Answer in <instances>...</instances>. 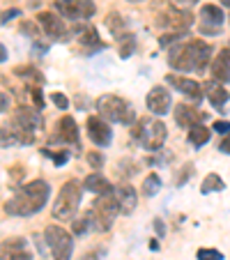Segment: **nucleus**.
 Wrapping results in <instances>:
<instances>
[{"label": "nucleus", "instance_id": "f8f14e48", "mask_svg": "<svg viewBox=\"0 0 230 260\" xmlns=\"http://www.w3.org/2000/svg\"><path fill=\"white\" fill-rule=\"evenodd\" d=\"M145 104H147V111H150V113L163 115V113H168V108H171V92H168L163 85H154V88L147 92Z\"/></svg>", "mask_w": 230, "mask_h": 260}, {"label": "nucleus", "instance_id": "e433bc0d", "mask_svg": "<svg viewBox=\"0 0 230 260\" xmlns=\"http://www.w3.org/2000/svg\"><path fill=\"white\" fill-rule=\"evenodd\" d=\"M81 260H102V251H88Z\"/></svg>", "mask_w": 230, "mask_h": 260}, {"label": "nucleus", "instance_id": "aec40b11", "mask_svg": "<svg viewBox=\"0 0 230 260\" xmlns=\"http://www.w3.org/2000/svg\"><path fill=\"white\" fill-rule=\"evenodd\" d=\"M205 97L210 99V104L214 108H223L225 102L230 99V92L221 85V81H210V83L205 85Z\"/></svg>", "mask_w": 230, "mask_h": 260}, {"label": "nucleus", "instance_id": "9b49d317", "mask_svg": "<svg viewBox=\"0 0 230 260\" xmlns=\"http://www.w3.org/2000/svg\"><path fill=\"white\" fill-rule=\"evenodd\" d=\"M0 260H32V251L23 237H10L0 242Z\"/></svg>", "mask_w": 230, "mask_h": 260}, {"label": "nucleus", "instance_id": "393cba45", "mask_svg": "<svg viewBox=\"0 0 230 260\" xmlns=\"http://www.w3.org/2000/svg\"><path fill=\"white\" fill-rule=\"evenodd\" d=\"M223 180H221V175H216V173H210V175L203 180L201 184V193H212V191H223Z\"/></svg>", "mask_w": 230, "mask_h": 260}, {"label": "nucleus", "instance_id": "dca6fc26", "mask_svg": "<svg viewBox=\"0 0 230 260\" xmlns=\"http://www.w3.org/2000/svg\"><path fill=\"white\" fill-rule=\"evenodd\" d=\"M205 113H201L196 106H189V104H177L175 106V122L182 129H191L196 124H203Z\"/></svg>", "mask_w": 230, "mask_h": 260}, {"label": "nucleus", "instance_id": "423d86ee", "mask_svg": "<svg viewBox=\"0 0 230 260\" xmlns=\"http://www.w3.org/2000/svg\"><path fill=\"white\" fill-rule=\"evenodd\" d=\"M134 134H136V138L143 143V147H147L152 152L161 150L163 143H166V136H168L166 124H163L161 120H141L138 127L134 129Z\"/></svg>", "mask_w": 230, "mask_h": 260}, {"label": "nucleus", "instance_id": "6e6552de", "mask_svg": "<svg viewBox=\"0 0 230 260\" xmlns=\"http://www.w3.org/2000/svg\"><path fill=\"white\" fill-rule=\"evenodd\" d=\"M46 246L51 249L55 260H69L74 251V240L62 226H46L44 231Z\"/></svg>", "mask_w": 230, "mask_h": 260}, {"label": "nucleus", "instance_id": "7c9ffc66", "mask_svg": "<svg viewBox=\"0 0 230 260\" xmlns=\"http://www.w3.org/2000/svg\"><path fill=\"white\" fill-rule=\"evenodd\" d=\"M196 3L198 0H171V7H175V10H191Z\"/></svg>", "mask_w": 230, "mask_h": 260}, {"label": "nucleus", "instance_id": "c85d7f7f", "mask_svg": "<svg viewBox=\"0 0 230 260\" xmlns=\"http://www.w3.org/2000/svg\"><path fill=\"white\" fill-rule=\"evenodd\" d=\"M198 260H223V253L216 249H201L198 251Z\"/></svg>", "mask_w": 230, "mask_h": 260}, {"label": "nucleus", "instance_id": "ddd939ff", "mask_svg": "<svg viewBox=\"0 0 230 260\" xmlns=\"http://www.w3.org/2000/svg\"><path fill=\"white\" fill-rule=\"evenodd\" d=\"M168 85H173L177 92H182L184 97L193 99V102H201L203 94H205L203 92V85L198 83V81L186 79V76H177V74H171V76H168Z\"/></svg>", "mask_w": 230, "mask_h": 260}, {"label": "nucleus", "instance_id": "6ab92c4d", "mask_svg": "<svg viewBox=\"0 0 230 260\" xmlns=\"http://www.w3.org/2000/svg\"><path fill=\"white\" fill-rule=\"evenodd\" d=\"M115 198L120 203V212L122 214H132L136 210V203H138V193L132 184H122V187L115 189Z\"/></svg>", "mask_w": 230, "mask_h": 260}, {"label": "nucleus", "instance_id": "bb28decb", "mask_svg": "<svg viewBox=\"0 0 230 260\" xmlns=\"http://www.w3.org/2000/svg\"><path fill=\"white\" fill-rule=\"evenodd\" d=\"M0 143H3L5 147L16 145V143H19V138H16L14 129H12V124H5V127L0 129Z\"/></svg>", "mask_w": 230, "mask_h": 260}, {"label": "nucleus", "instance_id": "72a5a7b5", "mask_svg": "<svg viewBox=\"0 0 230 260\" xmlns=\"http://www.w3.org/2000/svg\"><path fill=\"white\" fill-rule=\"evenodd\" d=\"M212 129L225 136V134H230V122H221V120H219V122H214V127H212Z\"/></svg>", "mask_w": 230, "mask_h": 260}, {"label": "nucleus", "instance_id": "5701e85b", "mask_svg": "<svg viewBox=\"0 0 230 260\" xmlns=\"http://www.w3.org/2000/svg\"><path fill=\"white\" fill-rule=\"evenodd\" d=\"M212 136V129H207L205 124H196V127H191L189 134H186V141L191 143L193 147H203Z\"/></svg>", "mask_w": 230, "mask_h": 260}, {"label": "nucleus", "instance_id": "a211bd4d", "mask_svg": "<svg viewBox=\"0 0 230 260\" xmlns=\"http://www.w3.org/2000/svg\"><path fill=\"white\" fill-rule=\"evenodd\" d=\"M212 76H214V81L230 83V49H223L212 60Z\"/></svg>", "mask_w": 230, "mask_h": 260}, {"label": "nucleus", "instance_id": "f03ea898", "mask_svg": "<svg viewBox=\"0 0 230 260\" xmlns=\"http://www.w3.org/2000/svg\"><path fill=\"white\" fill-rule=\"evenodd\" d=\"M51 187L44 180H32L16 191V196L10 203H5V212L12 216H32L44 210L49 203Z\"/></svg>", "mask_w": 230, "mask_h": 260}, {"label": "nucleus", "instance_id": "f704fd0d", "mask_svg": "<svg viewBox=\"0 0 230 260\" xmlns=\"http://www.w3.org/2000/svg\"><path fill=\"white\" fill-rule=\"evenodd\" d=\"M219 150H221V152H225V154H230V134H225V136L221 138Z\"/></svg>", "mask_w": 230, "mask_h": 260}, {"label": "nucleus", "instance_id": "20e7f679", "mask_svg": "<svg viewBox=\"0 0 230 260\" xmlns=\"http://www.w3.org/2000/svg\"><path fill=\"white\" fill-rule=\"evenodd\" d=\"M118 214H122V212H120V203L113 191L99 196L97 201H94L92 210H88V216H90V221H92V228L99 233L111 231L113 221H115Z\"/></svg>", "mask_w": 230, "mask_h": 260}, {"label": "nucleus", "instance_id": "9d476101", "mask_svg": "<svg viewBox=\"0 0 230 260\" xmlns=\"http://www.w3.org/2000/svg\"><path fill=\"white\" fill-rule=\"evenodd\" d=\"M157 23L166 30H173V32H186V30L193 25V16L189 14V10H175V7H173L171 12L159 16Z\"/></svg>", "mask_w": 230, "mask_h": 260}, {"label": "nucleus", "instance_id": "ea45409f", "mask_svg": "<svg viewBox=\"0 0 230 260\" xmlns=\"http://www.w3.org/2000/svg\"><path fill=\"white\" fill-rule=\"evenodd\" d=\"M16 14H19V12H16V10H12V12H7V14H3V19H0V21H10L12 16H16Z\"/></svg>", "mask_w": 230, "mask_h": 260}, {"label": "nucleus", "instance_id": "c756f323", "mask_svg": "<svg viewBox=\"0 0 230 260\" xmlns=\"http://www.w3.org/2000/svg\"><path fill=\"white\" fill-rule=\"evenodd\" d=\"M51 99H53V104L58 108H62V111H67V108H69V99L64 97L62 92H53V97H51Z\"/></svg>", "mask_w": 230, "mask_h": 260}, {"label": "nucleus", "instance_id": "7ed1b4c3", "mask_svg": "<svg viewBox=\"0 0 230 260\" xmlns=\"http://www.w3.org/2000/svg\"><path fill=\"white\" fill-rule=\"evenodd\" d=\"M81 196H83V182L79 180H69L62 184V189L55 196V203L51 207V214L55 221H69L74 219L76 210L81 205Z\"/></svg>", "mask_w": 230, "mask_h": 260}, {"label": "nucleus", "instance_id": "f257e3e1", "mask_svg": "<svg viewBox=\"0 0 230 260\" xmlns=\"http://www.w3.org/2000/svg\"><path fill=\"white\" fill-rule=\"evenodd\" d=\"M212 60V46L203 40L177 42L168 51V64L177 72H203Z\"/></svg>", "mask_w": 230, "mask_h": 260}, {"label": "nucleus", "instance_id": "c9c22d12", "mask_svg": "<svg viewBox=\"0 0 230 260\" xmlns=\"http://www.w3.org/2000/svg\"><path fill=\"white\" fill-rule=\"evenodd\" d=\"M7 108H10V97L7 92H0V113H5Z\"/></svg>", "mask_w": 230, "mask_h": 260}, {"label": "nucleus", "instance_id": "1a4fd4ad", "mask_svg": "<svg viewBox=\"0 0 230 260\" xmlns=\"http://www.w3.org/2000/svg\"><path fill=\"white\" fill-rule=\"evenodd\" d=\"M53 7L60 16L72 19V21H85L97 10L92 0H55Z\"/></svg>", "mask_w": 230, "mask_h": 260}, {"label": "nucleus", "instance_id": "b1692460", "mask_svg": "<svg viewBox=\"0 0 230 260\" xmlns=\"http://www.w3.org/2000/svg\"><path fill=\"white\" fill-rule=\"evenodd\" d=\"M159 191H161V177L157 173H150L145 177V182H143V196L152 198V196H157Z\"/></svg>", "mask_w": 230, "mask_h": 260}, {"label": "nucleus", "instance_id": "4c0bfd02", "mask_svg": "<svg viewBox=\"0 0 230 260\" xmlns=\"http://www.w3.org/2000/svg\"><path fill=\"white\" fill-rule=\"evenodd\" d=\"M32 97H35V104H37V108H42V104H44V102H42V92H40V90H32Z\"/></svg>", "mask_w": 230, "mask_h": 260}, {"label": "nucleus", "instance_id": "412c9836", "mask_svg": "<svg viewBox=\"0 0 230 260\" xmlns=\"http://www.w3.org/2000/svg\"><path fill=\"white\" fill-rule=\"evenodd\" d=\"M83 189H88V191L97 193V196H104V193H111V182L106 180L104 175H99V173H92V175H88L83 180Z\"/></svg>", "mask_w": 230, "mask_h": 260}, {"label": "nucleus", "instance_id": "2eb2a0df", "mask_svg": "<svg viewBox=\"0 0 230 260\" xmlns=\"http://www.w3.org/2000/svg\"><path fill=\"white\" fill-rule=\"evenodd\" d=\"M37 23H40L42 30H44L49 37H53V40H60V37H64V32H67L64 21L60 19L55 12H40V14H37Z\"/></svg>", "mask_w": 230, "mask_h": 260}, {"label": "nucleus", "instance_id": "a878e982", "mask_svg": "<svg viewBox=\"0 0 230 260\" xmlns=\"http://www.w3.org/2000/svg\"><path fill=\"white\" fill-rule=\"evenodd\" d=\"M90 228H92V221H90L88 212H85L81 219H74V235H85Z\"/></svg>", "mask_w": 230, "mask_h": 260}, {"label": "nucleus", "instance_id": "0eeeda50", "mask_svg": "<svg viewBox=\"0 0 230 260\" xmlns=\"http://www.w3.org/2000/svg\"><path fill=\"white\" fill-rule=\"evenodd\" d=\"M10 124H12V129H14L19 143H32L35 129L40 127V113L28 106H19L14 111V118H12Z\"/></svg>", "mask_w": 230, "mask_h": 260}, {"label": "nucleus", "instance_id": "cd10ccee", "mask_svg": "<svg viewBox=\"0 0 230 260\" xmlns=\"http://www.w3.org/2000/svg\"><path fill=\"white\" fill-rule=\"evenodd\" d=\"M106 25L113 30V32H118V35H120V32L124 30V19L118 14V12H113V14H108V16H106Z\"/></svg>", "mask_w": 230, "mask_h": 260}, {"label": "nucleus", "instance_id": "f3484780", "mask_svg": "<svg viewBox=\"0 0 230 260\" xmlns=\"http://www.w3.org/2000/svg\"><path fill=\"white\" fill-rule=\"evenodd\" d=\"M201 32H219L221 23H223V10L219 5H203L201 10Z\"/></svg>", "mask_w": 230, "mask_h": 260}, {"label": "nucleus", "instance_id": "a19ab883", "mask_svg": "<svg viewBox=\"0 0 230 260\" xmlns=\"http://www.w3.org/2000/svg\"><path fill=\"white\" fill-rule=\"evenodd\" d=\"M221 3H223V5H230V0H221Z\"/></svg>", "mask_w": 230, "mask_h": 260}, {"label": "nucleus", "instance_id": "2f4dec72", "mask_svg": "<svg viewBox=\"0 0 230 260\" xmlns=\"http://www.w3.org/2000/svg\"><path fill=\"white\" fill-rule=\"evenodd\" d=\"M88 164L92 168H102L104 166V157L99 152H88Z\"/></svg>", "mask_w": 230, "mask_h": 260}, {"label": "nucleus", "instance_id": "473e14b6", "mask_svg": "<svg viewBox=\"0 0 230 260\" xmlns=\"http://www.w3.org/2000/svg\"><path fill=\"white\" fill-rule=\"evenodd\" d=\"M21 30H23L25 35H30V37H37V35H40V32H37V28H35V25L30 23V21H25V23H21Z\"/></svg>", "mask_w": 230, "mask_h": 260}, {"label": "nucleus", "instance_id": "4468645a", "mask_svg": "<svg viewBox=\"0 0 230 260\" xmlns=\"http://www.w3.org/2000/svg\"><path fill=\"white\" fill-rule=\"evenodd\" d=\"M88 134H90V141L99 147H106L113 138V132H111V124L106 122L104 118H88Z\"/></svg>", "mask_w": 230, "mask_h": 260}, {"label": "nucleus", "instance_id": "58836bf2", "mask_svg": "<svg viewBox=\"0 0 230 260\" xmlns=\"http://www.w3.org/2000/svg\"><path fill=\"white\" fill-rule=\"evenodd\" d=\"M5 60H7V49L0 44V62H5Z\"/></svg>", "mask_w": 230, "mask_h": 260}, {"label": "nucleus", "instance_id": "79ce46f5", "mask_svg": "<svg viewBox=\"0 0 230 260\" xmlns=\"http://www.w3.org/2000/svg\"><path fill=\"white\" fill-rule=\"evenodd\" d=\"M132 3H141V0H132Z\"/></svg>", "mask_w": 230, "mask_h": 260}, {"label": "nucleus", "instance_id": "4be33fe9", "mask_svg": "<svg viewBox=\"0 0 230 260\" xmlns=\"http://www.w3.org/2000/svg\"><path fill=\"white\" fill-rule=\"evenodd\" d=\"M58 136L62 138L64 143H79V127H76L74 118H69V115L60 118V122H58Z\"/></svg>", "mask_w": 230, "mask_h": 260}, {"label": "nucleus", "instance_id": "39448f33", "mask_svg": "<svg viewBox=\"0 0 230 260\" xmlns=\"http://www.w3.org/2000/svg\"><path fill=\"white\" fill-rule=\"evenodd\" d=\"M97 113L106 122H118V124L134 122V108L118 94H102L97 99Z\"/></svg>", "mask_w": 230, "mask_h": 260}]
</instances>
